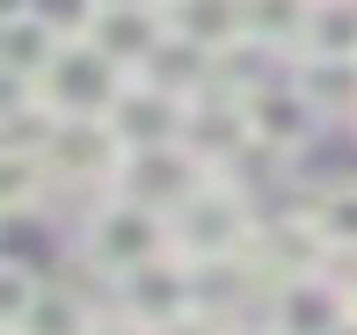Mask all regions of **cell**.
<instances>
[{"mask_svg":"<svg viewBox=\"0 0 357 335\" xmlns=\"http://www.w3.org/2000/svg\"><path fill=\"white\" fill-rule=\"evenodd\" d=\"M168 226H175V255H183V263H197V270H219V263H248L255 233H263L234 175H212V182H204L197 197H190L183 212L168 219Z\"/></svg>","mask_w":357,"mask_h":335,"instance_id":"6da1fadb","label":"cell"},{"mask_svg":"<svg viewBox=\"0 0 357 335\" xmlns=\"http://www.w3.org/2000/svg\"><path fill=\"white\" fill-rule=\"evenodd\" d=\"M80 255H88V270H102L109 284L132 277V270L160 263V255H175V226L160 212H146L132 197H109L88 212V226H80Z\"/></svg>","mask_w":357,"mask_h":335,"instance_id":"7a4b0ae2","label":"cell"},{"mask_svg":"<svg viewBox=\"0 0 357 335\" xmlns=\"http://www.w3.org/2000/svg\"><path fill=\"white\" fill-rule=\"evenodd\" d=\"M124 88H132V73L95 37H80V44H59L52 73L37 81V102L52 109V117H109V109L124 102Z\"/></svg>","mask_w":357,"mask_h":335,"instance_id":"3957f363","label":"cell"},{"mask_svg":"<svg viewBox=\"0 0 357 335\" xmlns=\"http://www.w3.org/2000/svg\"><path fill=\"white\" fill-rule=\"evenodd\" d=\"M204 270L183 263V255H160V263L132 270V277H117V313L124 328L139 335H168L175 321H190V313H204Z\"/></svg>","mask_w":357,"mask_h":335,"instance_id":"277c9868","label":"cell"},{"mask_svg":"<svg viewBox=\"0 0 357 335\" xmlns=\"http://www.w3.org/2000/svg\"><path fill=\"white\" fill-rule=\"evenodd\" d=\"M204 182H212V168H204L190 146H153V153H124V168H117L109 189L132 197V204H146V212H160V219H175Z\"/></svg>","mask_w":357,"mask_h":335,"instance_id":"5b68a950","label":"cell"},{"mask_svg":"<svg viewBox=\"0 0 357 335\" xmlns=\"http://www.w3.org/2000/svg\"><path fill=\"white\" fill-rule=\"evenodd\" d=\"M37 161L52 168V182H117L124 139L109 117H52V139Z\"/></svg>","mask_w":357,"mask_h":335,"instance_id":"8992f818","label":"cell"},{"mask_svg":"<svg viewBox=\"0 0 357 335\" xmlns=\"http://www.w3.org/2000/svg\"><path fill=\"white\" fill-rule=\"evenodd\" d=\"M343 321H350V284H335L328 270L284 277L263 299V335H335Z\"/></svg>","mask_w":357,"mask_h":335,"instance_id":"52a82bcc","label":"cell"},{"mask_svg":"<svg viewBox=\"0 0 357 335\" xmlns=\"http://www.w3.org/2000/svg\"><path fill=\"white\" fill-rule=\"evenodd\" d=\"M241 117H248L255 153H299L306 139L321 132V109L306 102L299 88H291V73H284V81H255V88H241Z\"/></svg>","mask_w":357,"mask_h":335,"instance_id":"ba28073f","label":"cell"},{"mask_svg":"<svg viewBox=\"0 0 357 335\" xmlns=\"http://www.w3.org/2000/svg\"><path fill=\"white\" fill-rule=\"evenodd\" d=\"M109 124H117L124 153H153V146H183V124H190V102L168 88H146L132 81L124 88V102L109 109Z\"/></svg>","mask_w":357,"mask_h":335,"instance_id":"9c48e42d","label":"cell"},{"mask_svg":"<svg viewBox=\"0 0 357 335\" xmlns=\"http://www.w3.org/2000/svg\"><path fill=\"white\" fill-rule=\"evenodd\" d=\"M52 59H59V37L29 8H8V22H0V73H8V95H37V81L52 73Z\"/></svg>","mask_w":357,"mask_h":335,"instance_id":"30bf717a","label":"cell"},{"mask_svg":"<svg viewBox=\"0 0 357 335\" xmlns=\"http://www.w3.org/2000/svg\"><path fill=\"white\" fill-rule=\"evenodd\" d=\"M168 37H175L168 29V0H153V8H102V22H95V44H102L124 73H139Z\"/></svg>","mask_w":357,"mask_h":335,"instance_id":"8fae6325","label":"cell"},{"mask_svg":"<svg viewBox=\"0 0 357 335\" xmlns=\"http://www.w3.org/2000/svg\"><path fill=\"white\" fill-rule=\"evenodd\" d=\"M291 88L321 109V124H357V59H291Z\"/></svg>","mask_w":357,"mask_h":335,"instance_id":"7c38bea8","label":"cell"},{"mask_svg":"<svg viewBox=\"0 0 357 335\" xmlns=\"http://www.w3.org/2000/svg\"><path fill=\"white\" fill-rule=\"evenodd\" d=\"M306 22H314V0H241V37L270 59H299Z\"/></svg>","mask_w":357,"mask_h":335,"instance_id":"4fadbf2b","label":"cell"},{"mask_svg":"<svg viewBox=\"0 0 357 335\" xmlns=\"http://www.w3.org/2000/svg\"><path fill=\"white\" fill-rule=\"evenodd\" d=\"M168 29L183 44H197V52H212V59H226V52H241V0H168Z\"/></svg>","mask_w":357,"mask_h":335,"instance_id":"5bb4252c","label":"cell"},{"mask_svg":"<svg viewBox=\"0 0 357 335\" xmlns=\"http://www.w3.org/2000/svg\"><path fill=\"white\" fill-rule=\"evenodd\" d=\"M22 335H102V313L80 292H66V284H44V299H37V313H29Z\"/></svg>","mask_w":357,"mask_h":335,"instance_id":"9a60e30c","label":"cell"},{"mask_svg":"<svg viewBox=\"0 0 357 335\" xmlns=\"http://www.w3.org/2000/svg\"><path fill=\"white\" fill-rule=\"evenodd\" d=\"M306 52L314 59H357V0H314Z\"/></svg>","mask_w":357,"mask_h":335,"instance_id":"2e32d148","label":"cell"},{"mask_svg":"<svg viewBox=\"0 0 357 335\" xmlns=\"http://www.w3.org/2000/svg\"><path fill=\"white\" fill-rule=\"evenodd\" d=\"M44 189H59V182L37 153H0V204H8V219H29Z\"/></svg>","mask_w":357,"mask_h":335,"instance_id":"e0dca14e","label":"cell"},{"mask_svg":"<svg viewBox=\"0 0 357 335\" xmlns=\"http://www.w3.org/2000/svg\"><path fill=\"white\" fill-rule=\"evenodd\" d=\"M314 226L321 241H328V255H350L357 263V182H335L314 197Z\"/></svg>","mask_w":357,"mask_h":335,"instance_id":"ac0fdd59","label":"cell"},{"mask_svg":"<svg viewBox=\"0 0 357 335\" xmlns=\"http://www.w3.org/2000/svg\"><path fill=\"white\" fill-rule=\"evenodd\" d=\"M8 8H29L44 29H52L59 44H80L95 37V22H102V0H8Z\"/></svg>","mask_w":357,"mask_h":335,"instance_id":"d6986e66","label":"cell"},{"mask_svg":"<svg viewBox=\"0 0 357 335\" xmlns=\"http://www.w3.org/2000/svg\"><path fill=\"white\" fill-rule=\"evenodd\" d=\"M37 299H44V277L29 263H8V270H0V335H22L29 313H37Z\"/></svg>","mask_w":357,"mask_h":335,"instance_id":"ffe728a7","label":"cell"},{"mask_svg":"<svg viewBox=\"0 0 357 335\" xmlns=\"http://www.w3.org/2000/svg\"><path fill=\"white\" fill-rule=\"evenodd\" d=\"M102 8H153V0H102Z\"/></svg>","mask_w":357,"mask_h":335,"instance_id":"44dd1931","label":"cell"},{"mask_svg":"<svg viewBox=\"0 0 357 335\" xmlns=\"http://www.w3.org/2000/svg\"><path fill=\"white\" fill-rule=\"evenodd\" d=\"M350 313H357V270H350Z\"/></svg>","mask_w":357,"mask_h":335,"instance_id":"7402d4cb","label":"cell"},{"mask_svg":"<svg viewBox=\"0 0 357 335\" xmlns=\"http://www.w3.org/2000/svg\"><path fill=\"white\" fill-rule=\"evenodd\" d=\"M335 335H357V313H350V321H343V328H335Z\"/></svg>","mask_w":357,"mask_h":335,"instance_id":"603a6c76","label":"cell"}]
</instances>
